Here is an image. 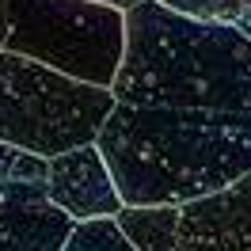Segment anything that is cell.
<instances>
[{
  "mask_svg": "<svg viewBox=\"0 0 251 251\" xmlns=\"http://www.w3.org/2000/svg\"><path fill=\"white\" fill-rule=\"evenodd\" d=\"M95 145L126 205H183L251 172V114L118 103Z\"/></svg>",
  "mask_w": 251,
  "mask_h": 251,
  "instance_id": "6da1fadb",
  "label": "cell"
},
{
  "mask_svg": "<svg viewBox=\"0 0 251 251\" xmlns=\"http://www.w3.org/2000/svg\"><path fill=\"white\" fill-rule=\"evenodd\" d=\"M118 103L251 114V38L232 23L187 16L164 0L126 12Z\"/></svg>",
  "mask_w": 251,
  "mask_h": 251,
  "instance_id": "7a4b0ae2",
  "label": "cell"
},
{
  "mask_svg": "<svg viewBox=\"0 0 251 251\" xmlns=\"http://www.w3.org/2000/svg\"><path fill=\"white\" fill-rule=\"evenodd\" d=\"M4 50L114 88L126 57V12L99 0H12Z\"/></svg>",
  "mask_w": 251,
  "mask_h": 251,
  "instance_id": "277c9868",
  "label": "cell"
},
{
  "mask_svg": "<svg viewBox=\"0 0 251 251\" xmlns=\"http://www.w3.org/2000/svg\"><path fill=\"white\" fill-rule=\"evenodd\" d=\"M50 198L76 221L114 217L126 205L114 172L95 141L69 149L61 156H50Z\"/></svg>",
  "mask_w": 251,
  "mask_h": 251,
  "instance_id": "52a82bcc",
  "label": "cell"
},
{
  "mask_svg": "<svg viewBox=\"0 0 251 251\" xmlns=\"http://www.w3.org/2000/svg\"><path fill=\"white\" fill-rule=\"evenodd\" d=\"M0 209H4V194H0Z\"/></svg>",
  "mask_w": 251,
  "mask_h": 251,
  "instance_id": "4fadbf2b",
  "label": "cell"
},
{
  "mask_svg": "<svg viewBox=\"0 0 251 251\" xmlns=\"http://www.w3.org/2000/svg\"><path fill=\"white\" fill-rule=\"evenodd\" d=\"M179 251H251V172L213 194L183 202Z\"/></svg>",
  "mask_w": 251,
  "mask_h": 251,
  "instance_id": "8992f818",
  "label": "cell"
},
{
  "mask_svg": "<svg viewBox=\"0 0 251 251\" xmlns=\"http://www.w3.org/2000/svg\"><path fill=\"white\" fill-rule=\"evenodd\" d=\"M114 107V88L76 80L16 50H0V141L38 156H61L92 145Z\"/></svg>",
  "mask_w": 251,
  "mask_h": 251,
  "instance_id": "3957f363",
  "label": "cell"
},
{
  "mask_svg": "<svg viewBox=\"0 0 251 251\" xmlns=\"http://www.w3.org/2000/svg\"><path fill=\"white\" fill-rule=\"evenodd\" d=\"M61 251H137V248L122 232L118 217H92V221H76V228L65 240Z\"/></svg>",
  "mask_w": 251,
  "mask_h": 251,
  "instance_id": "9c48e42d",
  "label": "cell"
},
{
  "mask_svg": "<svg viewBox=\"0 0 251 251\" xmlns=\"http://www.w3.org/2000/svg\"><path fill=\"white\" fill-rule=\"evenodd\" d=\"M114 217L137 251H179L183 205H122Z\"/></svg>",
  "mask_w": 251,
  "mask_h": 251,
  "instance_id": "ba28073f",
  "label": "cell"
},
{
  "mask_svg": "<svg viewBox=\"0 0 251 251\" xmlns=\"http://www.w3.org/2000/svg\"><path fill=\"white\" fill-rule=\"evenodd\" d=\"M99 4H110V8H122V12H129V8H137V4H145V0H99Z\"/></svg>",
  "mask_w": 251,
  "mask_h": 251,
  "instance_id": "7c38bea8",
  "label": "cell"
},
{
  "mask_svg": "<svg viewBox=\"0 0 251 251\" xmlns=\"http://www.w3.org/2000/svg\"><path fill=\"white\" fill-rule=\"evenodd\" d=\"M0 251H61L76 217L50 198V156L0 141Z\"/></svg>",
  "mask_w": 251,
  "mask_h": 251,
  "instance_id": "5b68a950",
  "label": "cell"
},
{
  "mask_svg": "<svg viewBox=\"0 0 251 251\" xmlns=\"http://www.w3.org/2000/svg\"><path fill=\"white\" fill-rule=\"evenodd\" d=\"M187 16L198 19H221V23H232L251 38V0H164Z\"/></svg>",
  "mask_w": 251,
  "mask_h": 251,
  "instance_id": "30bf717a",
  "label": "cell"
},
{
  "mask_svg": "<svg viewBox=\"0 0 251 251\" xmlns=\"http://www.w3.org/2000/svg\"><path fill=\"white\" fill-rule=\"evenodd\" d=\"M8 31H12V0H0V50L8 46Z\"/></svg>",
  "mask_w": 251,
  "mask_h": 251,
  "instance_id": "8fae6325",
  "label": "cell"
}]
</instances>
